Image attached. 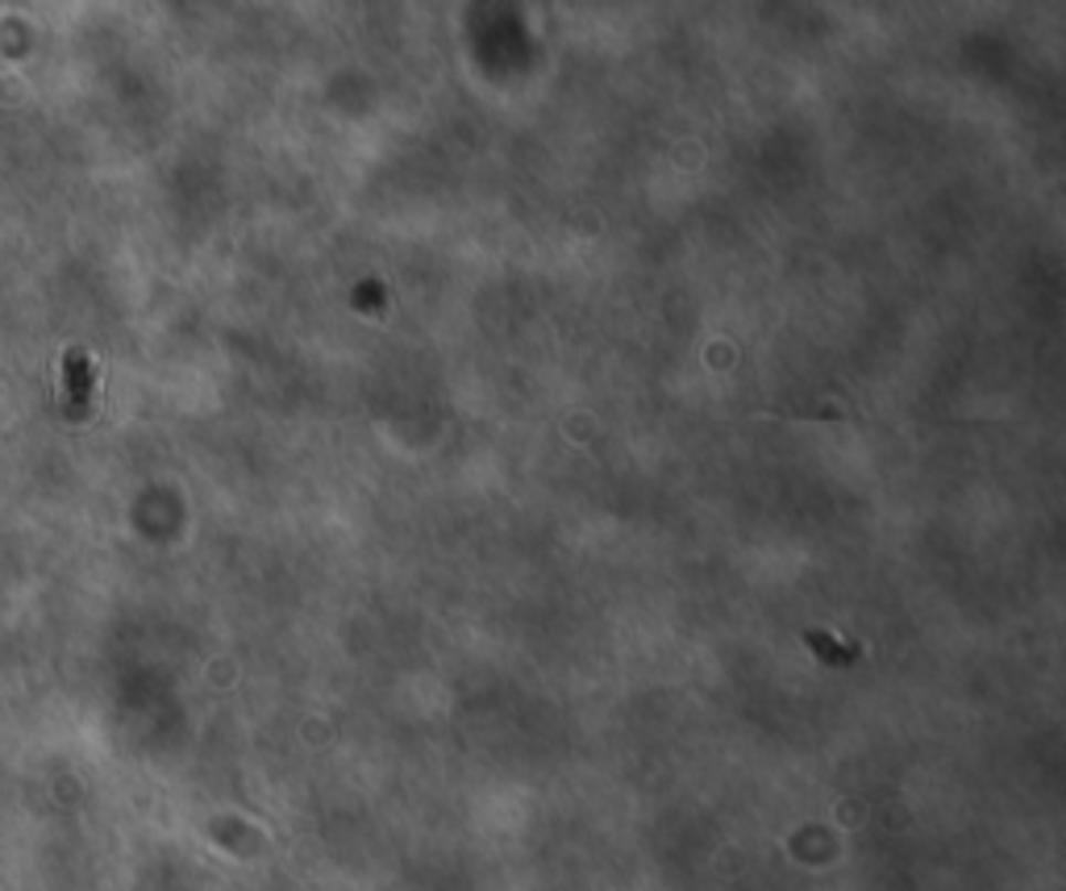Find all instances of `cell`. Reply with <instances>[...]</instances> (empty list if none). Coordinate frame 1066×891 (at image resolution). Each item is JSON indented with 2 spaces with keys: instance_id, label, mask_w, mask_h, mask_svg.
I'll list each match as a JSON object with an SVG mask.
<instances>
[{
  "instance_id": "obj_1",
  "label": "cell",
  "mask_w": 1066,
  "mask_h": 891,
  "mask_svg": "<svg viewBox=\"0 0 1066 891\" xmlns=\"http://www.w3.org/2000/svg\"><path fill=\"white\" fill-rule=\"evenodd\" d=\"M63 371H67V396H72V409L80 413V409L88 404V392H92L88 354H84V350H67V363H63Z\"/></svg>"
}]
</instances>
